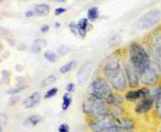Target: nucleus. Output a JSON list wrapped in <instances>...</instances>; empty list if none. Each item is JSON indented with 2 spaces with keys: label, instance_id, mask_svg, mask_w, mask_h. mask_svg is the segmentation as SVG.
Returning <instances> with one entry per match:
<instances>
[{
  "label": "nucleus",
  "instance_id": "nucleus-1",
  "mask_svg": "<svg viewBox=\"0 0 161 132\" xmlns=\"http://www.w3.org/2000/svg\"><path fill=\"white\" fill-rule=\"evenodd\" d=\"M126 54L140 76L153 63L152 56L146 44L141 41L136 40L129 43L126 47Z\"/></svg>",
  "mask_w": 161,
  "mask_h": 132
},
{
  "label": "nucleus",
  "instance_id": "nucleus-2",
  "mask_svg": "<svg viewBox=\"0 0 161 132\" xmlns=\"http://www.w3.org/2000/svg\"><path fill=\"white\" fill-rule=\"evenodd\" d=\"M82 112L87 118H96L110 113V107L105 100L87 95L82 102Z\"/></svg>",
  "mask_w": 161,
  "mask_h": 132
},
{
  "label": "nucleus",
  "instance_id": "nucleus-3",
  "mask_svg": "<svg viewBox=\"0 0 161 132\" xmlns=\"http://www.w3.org/2000/svg\"><path fill=\"white\" fill-rule=\"evenodd\" d=\"M144 43L148 48L153 61L157 64L161 73V24L150 30L145 37Z\"/></svg>",
  "mask_w": 161,
  "mask_h": 132
},
{
  "label": "nucleus",
  "instance_id": "nucleus-4",
  "mask_svg": "<svg viewBox=\"0 0 161 132\" xmlns=\"http://www.w3.org/2000/svg\"><path fill=\"white\" fill-rule=\"evenodd\" d=\"M125 53H126V48L118 47L116 48V51H114L108 56H106L99 67V75L104 77L108 74L112 73V72L123 69V60Z\"/></svg>",
  "mask_w": 161,
  "mask_h": 132
},
{
  "label": "nucleus",
  "instance_id": "nucleus-5",
  "mask_svg": "<svg viewBox=\"0 0 161 132\" xmlns=\"http://www.w3.org/2000/svg\"><path fill=\"white\" fill-rule=\"evenodd\" d=\"M112 91L113 90L108 85V81L101 75L96 76L87 86V95L98 98V99L105 100Z\"/></svg>",
  "mask_w": 161,
  "mask_h": 132
},
{
  "label": "nucleus",
  "instance_id": "nucleus-6",
  "mask_svg": "<svg viewBox=\"0 0 161 132\" xmlns=\"http://www.w3.org/2000/svg\"><path fill=\"white\" fill-rule=\"evenodd\" d=\"M87 127L92 132H105L116 126V118L110 113L96 118H87Z\"/></svg>",
  "mask_w": 161,
  "mask_h": 132
},
{
  "label": "nucleus",
  "instance_id": "nucleus-7",
  "mask_svg": "<svg viewBox=\"0 0 161 132\" xmlns=\"http://www.w3.org/2000/svg\"><path fill=\"white\" fill-rule=\"evenodd\" d=\"M161 24V11L152 9L140 16L136 20V26L141 30H152Z\"/></svg>",
  "mask_w": 161,
  "mask_h": 132
},
{
  "label": "nucleus",
  "instance_id": "nucleus-8",
  "mask_svg": "<svg viewBox=\"0 0 161 132\" xmlns=\"http://www.w3.org/2000/svg\"><path fill=\"white\" fill-rule=\"evenodd\" d=\"M104 79L108 81V85L111 86L113 91L125 94V92L129 89L128 82H127L126 75H125L124 69H120L115 72H112V73L104 76Z\"/></svg>",
  "mask_w": 161,
  "mask_h": 132
},
{
  "label": "nucleus",
  "instance_id": "nucleus-9",
  "mask_svg": "<svg viewBox=\"0 0 161 132\" xmlns=\"http://www.w3.org/2000/svg\"><path fill=\"white\" fill-rule=\"evenodd\" d=\"M123 69L125 72V75H126L127 82H128L129 89H136V88H139L141 86L139 73H137L136 70L134 69L133 64L131 63L129 58L127 57L126 53H125L124 60H123Z\"/></svg>",
  "mask_w": 161,
  "mask_h": 132
},
{
  "label": "nucleus",
  "instance_id": "nucleus-10",
  "mask_svg": "<svg viewBox=\"0 0 161 132\" xmlns=\"http://www.w3.org/2000/svg\"><path fill=\"white\" fill-rule=\"evenodd\" d=\"M140 82H141L142 86L146 87H153L161 82V73L154 61L140 76Z\"/></svg>",
  "mask_w": 161,
  "mask_h": 132
},
{
  "label": "nucleus",
  "instance_id": "nucleus-11",
  "mask_svg": "<svg viewBox=\"0 0 161 132\" xmlns=\"http://www.w3.org/2000/svg\"><path fill=\"white\" fill-rule=\"evenodd\" d=\"M125 99L127 102L136 103L139 100L143 99L145 97H148L149 95V87L146 86H140L136 89H128L125 92Z\"/></svg>",
  "mask_w": 161,
  "mask_h": 132
},
{
  "label": "nucleus",
  "instance_id": "nucleus-12",
  "mask_svg": "<svg viewBox=\"0 0 161 132\" xmlns=\"http://www.w3.org/2000/svg\"><path fill=\"white\" fill-rule=\"evenodd\" d=\"M155 108V100L150 97H145L139 100L133 107V112L136 115H145Z\"/></svg>",
  "mask_w": 161,
  "mask_h": 132
},
{
  "label": "nucleus",
  "instance_id": "nucleus-13",
  "mask_svg": "<svg viewBox=\"0 0 161 132\" xmlns=\"http://www.w3.org/2000/svg\"><path fill=\"white\" fill-rule=\"evenodd\" d=\"M116 127L120 129L121 131H132L136 130V123L133 117L125 115L123 117L116 118Z\"/></svg>",
  "mask_w": 161,
  "mask_h": 132
},
{
  "label": "nucleus",
  "instance_id": "nucleus-14",
  "mask_svg": "<svg viewBox=\"0 0 161 132\" xmlns=\"http://www.w3.org/2000/svg\"><path fill=\"white\" fill-rule=\"evenodd\" d=\"M92 30V23L88 20L87 17H82L77 20V35L82 39H85L87 33Z\"/></svg>",
  "mask_w": 161,
  "mask_h": 132
},
{
  "label": "nucleus",
  "instance_id": "nucleus-15",
  "mask_svg": "<svg viewBox=\"0 0 161 132\" xmlns=\"http://www.w3.org/2000/svg\"><path fill=\"white\" fill-rule=\"evenodd\" d=\"M106 103L108 104V107H123L126 102L125 99V95L120 94V92L112 91L108 97L105 99Z\"/></svg>",
  "mask_w": 161,
  "mask_h": 132
},
{
  "label": "nucleus",
  "instance_id": "nucleus-16",
  "mask_svg": "<svg viewBox=\"0 0 161 132\" xmlns=\"http://www.w3.org/2000/svg\"><path fill=\"white\" fill-rule=\"evenodd\" d=\"M41 100H42V96H41L40 91H33L23 101V107L24 108L36 107L38 104H40Z\"/></svg>",
  "mask_w": 161,
  "mask_h": 132
},
{
  "label": "nucleus",
  "instance_id": "nucleus-17",
  "mask_svg": "<svg viewBox=\"0 0 161 132\" xmlns=\"http://www.w3.org/2000/svg\"><path fill=\"white\" fill-rule=\"evenodd\" d=\"M92 63H93L92 61H88V63H85L82 67H80L79 72H77V74H76L77 82L83 83V82L86 81L88 77H89V75H90V68H92Z\"/></svg>",
  "mask_w": 161,
  "mask_h": 132
},
{
  "label": "nucleus",
  "instance_id": "nucleus-18",
  "mask_svg": "<svg viewBox=\"0 0 161 132\" xmlns=\"http://www.w3.org/2000/svg\"><path fill=\"white\" fill-rule=\"evenodd\" d=\"M33 11L36 12V15L39 17H43L50 14L51 12V7L47 3H37L33 6Z\"/></svg>",
  "mask_w": 161,
  "mask_h": 132
},
{
  "label": "nucleus",
  "instance_id": "nucleus-19",
  "mask_svg": "<svg viewBox=\"0 0 161 132\" xmlns=\"http://www.w3.org/2000/svg\"><path fill=\"white\" fill-rule=\"evenodd\" d=\"M46 45H47V41H46L45 39L37 38L32 42V44H31L30 50L33 54H38V53H40V52L42 51Z\"/></svg>",
  "mask_w": 161,
  "mask_h": 132
},
{
  "label": "nucleus",
  "instance_id": "nucleus-20",
  "mask_svg": "<svg viewBox=\"0 0 161 132\" xmlns=\"http://www.w3.org/2000/svg\"><path fill=\"white\" fill-rule=\"evenodd\" d=\"M43 120V118L41 117L40 115H37V114H32V115L28 116L27 118L24 120V125L25 127H36L38 126L39 124H41V121Z\"/></svg>",
  "mask_w": 161,
  "mask_h": 132
},
{
  "label": "nucleus",
  "instance_id": "nucleus-21",
  "mask_svg": "<svg viewBox=\"0 0 161 132\" xmlns=\"http://www.w3.org/2000/svg\"><path fill=\"white\" fill-rule=\"evenodd\" d=\"M87 19L90 23H95L99 19L100 17V12H99V8L96 6H92L90 8H88L87 10Z\"/></svg>",
  "mask_w": 161,
  "mask_h": 132
},
{
  "label": "nucleus",
  "instance_id": "nucleus-22",
  "mask_svg": "<svg viewBox=\"0 0 161 132\" xmlns=\"http://www.w3.org/2000/svg\"><path fill=\"white\" fill-rule=\"evenodd\" d=\"M72 96L69 92H64L62 95V102H61V110L62 111H68L69 107H71V103H72Z\"/></svg>",
  "mask_w": 161,
  "mask_h": 132
},
{
  "label": "nucleus",
  "instance_id": "nucleus-23",
  "mask_svg": "<svg viewBox=\"0 0 161 132\" xmlns=\"http://www.w3.org/2000/svg\"><path fill=\"white\" fill-rule=\"evenodd\" d=\"M56 82H57V76L54 75V74H50V75L45 76L42 81H41L40 86L41 88H47L52 86V85H54Z\"/></svg>",
  "mask_w": 161,
  "mask_h": 132
},
{
  "label": "nucleus",
  "instance_id": "nucleus-24",
  "mask_svg": "<svg viewBox=\"0 0 161 132\" xmlns=\"http://www.w3.org/2000/svg\"><path fill=\"white\" fill-rule=\"evenodd\" d=\"M43 57L45 60H47L48 63H55L58 61V54L52 50H47L44 52Z\"/></svg>",
  "mask_w": 161,
  "mask_h": 132
},
{
  "label": "nucleus",
  "instance_id": "nucleus-25",
  "mask_svg": "<svg viewBox=\"0 0 161 132\" xmlns=\"http://www.w3.org/2000/svg\"><path fill=\"white\" fill-rule=\"evenodd\" d=\"M26 88H27V85H26V84L16 85V86L11 87V88H9V89H7L6 94L9 95V96H17L19 94H20L22 91H24Z\"/></svg>",
  "mask_w": 161,
  "mask_h": 132
},
{
  "label": "nucleus",
  "instance_id": "nucleus-26",
  "mask_svg": "<svg viewBox=\"0 0 161 132\" xmlns=\"http://www.w3.org/2000/svg\"><path fill=\"white\" fill-rule=\"evenodd\" d=\"M110 114L115 118H119L126 115V111H125L124 105L123 107H110Z\"/></svg>",
  "mask_w": 161,
  "mask_h": 132
},
{
  "label": "nucleus",
  "instance_id": "nucleus-27",
  "mask_svg": "<svg viewBox=\"0 0 161 132\" xmlns=\"http://www.w3.org/2000/svg\"><path fill=\"white\" fill-rule=\"evenodd\" d=\"M75 63H76V60H70L67 63L62 64L60 68H59V73H60V74H67L68 72H70L72 69L74 68Z\"/></svg>",
  "mask_w": 161,
  "mask_h": 132
},
{
  "label": "nucleus",
  "instance_id": "nucleus-28",
  "mask_svg": "<svg viewBox=\"0 0 161 132\" xmlns=\"http://www.w3.org/2000/svg\"><path fill=\"white\" fill-rule=\"evenodd\" d=\"M0 79H1V84L4 86H8L11 83V73L8 70L2 69L1 73H0Z\"/></svg>",
  "mask_w": 161,
  "mask_h": 132
},
{
  "label": "nucleus",
  "instance_id": "nucleus-29",
  "mask_svg": "<svg viewBox=\"0 0 161 132\" xmlns=\"http://www.w3.org/2000/svg\"><path fill=\"white\" fill-rule=\"evenodd\" d=\"M58 87H55V86H53V87H51V88H48L47 90L45 91V94H44L43 96V99H52V98H54V97H56L57 94H58Z\"/></svg>",
  "mask_w": 161,
  "mask_h": 132
},
{
  "label": "nucleus",
  "instance_id": "nucleus-30",
  "mask_svg": "<svg viewBox=\"0 0 161 132\" xmlns=\"http://www.w3.org/2000/svg\"><path fill=\"white\" fill-rule=\"evenodd\" d=\"M70 51H71V48H70V46L67 45V44H61V45H59L58 47H57V54H58L59 56L67 55Z\"/></svg>",
  "mask_w": 161,
  "mask_h": 132
},
{
  "label": "nucleus",
  "instance_id": "nucleus-31",
  "mask_svg": "<svg viewBox=\"0 0 161 132\" xmlns=\"http://www.w3.org/2000/svg\"><path fill=\"white\" fill-rule=\"evenodd\" d=\"M68 28H69L70 32H71L72 35L79 36L77 35V22H75V20H71L68 25Z\"/></svg>",
  "mask_w": 161,
  "mask_h": 132
},
{
  "label": "nucleus",
  "instance_id": "nucleus-32",
  "mask_svg": "<svg viewBox=\"0 0 161 132\" xmlns=\"http://www.w3.org/2000/svg\"><path fill=\"white\" fill-rule=\"evenodd\" d=\"M0 131L1 132H3V126H6L7 125V123H8V116H7V114L6 113H3V112H1V116H0Z\"/></svg>",
  "mask_w": 161,
  "mask_h": 132
},
{
  "label": "nucleus",
  "instance_id": "nucleus-33",
  "mask_svg": "<svg viewBox=\"0 0 161 132\" xmlns=\"http://www.w3.org/2000/svg\"><path fill=\"white\" fill-rule=\"evenodd\" d=\"M20 101V98H19V96H11V98L9 99V105L10 107H15V105L17 104Z\"/></svg>",
  "mask_w": 161,
  "mask_h": 132
},
{
  "label": "nucleus",
  "instance_id": "nucleus-34",
  "mask_svg": "<svg viewBox=\"0 0 161 132\" xmlns=\"http://www.w3.org/2000/svg\"><path fill=\"white\" fill-rule=\"evenodd\" d=\"M57 131L58 132H70V126L67 123H62L58 126Z\"/></svg>",
  "mask_w": 161,
  "mask_h": 132
},
{
  "label": "nucleus",
  "instance_id": "nucleus-35",
  "mask_svg": "<svg viewBox=\"0 0 161 132\" xmlns=\"http://www.w3.org/2000/svg\"><path fill=\"white\" fill-rule=\"evenodd\" d=\"M51 29V26L48 24H43L40 26V28H39V31H40V33H42V35H45V33H47L48 31H50Z\"/></svg>",
  "mask_w": 161,
  "mask_h": 132
},
{
  "label": "nucleus",
  "instance_id": "nucleus-36",
  "mask_svg": "<svg viewBox=\"0 0 161 132\" xmlns=\"http://www.w3.org/2000/svg\"><path fill=\"white\" fill-rule=\"evenodd\" d=\"M67 12V9L64 7H58L55 9V11H54V14H55V16H60V15H62L64 13Z\"/></svg>",
  "mask_w": 161,
  "mask_h": 132
},
{
  "label": "nucleus",
  "instance_id": "nucleus-37",
  "mask_svg": "<svg viewBox=\"0 0 161 132\" xmlns=\"http://www.w3.org/2000/svg\"><path fill=\"white\" fill-rule=\"evenodd\" d=\"M66 92H69V94H71V92H74L75 90V84L74 83H68V84L66 85Z\"/></svg>",
  "mask_w": 161,
  "mask_h": 132
},
{
  "label": "nucleus",
  "instance_id": "nucleus-38",
  "mask_svg": "<svg viewBox=\"0 0 161 132\" xmlns=\"http://www.w3.org/2000/svg\"><path fill=\"white\" fill-rule=\"evenodd\" d=\"M33 16H36V12L33 11V9L27 10V11L25 12V17H27V19H30V17H33Z\"/></svg>",
  "mask_w": 161,
  "mask_h": 132
},
{
  "label": "nucleus",
  "instance_id": "nucleus-39",
  "mask_svg": "<svg viewBox=\"0 0 161 132\" xmlns=\"http://www.w3.org/2000/svg\"><path fill=\"white\" fill-rule=\"evenodd\" d=\"M7 41H8V43H9L11 46H15V45H16V41H15V39H13V38H7Z\"/></svg>",
  "mask_w": 161,
  "mask_h": 132
},
{
  "label": "nucleus",
  "instance_id": "nucleus-40",
  "mask_svg": "<svg viewBox=\"0 0 161 132\" xmlns=\"http://www.w3.org/2000/svg\"><path fill=\"white\" fill-rule=\"evenodd\" d=\"M17 50L19 51H25L26 48H27V46H26V44L25 43H19V46H17Z\"/></svg>",
  "mask_w": 161,
  "mask_h": 132
},
{
  "label": "nucleus",
  "instance_id": "nucleus-41",
  "mask_svg": "<svg viewBox=\"0 0 161 132\" xmlns=\"http://www.w3.org/2000/svg\"><path fill=\"white\" fill-rule=\"evenodd\" d=\"M15 70H16L17 72H22L23 70H24V67L22 66V64H16V66H15Z\"/></svg>",
  "mask_w": 161,
  "mask_h": 132
},
{
  "label": "nucleus",
  "instance_id": "nucleus-42",
  "mask_svg": "<svg viewBox=\"0 0 161 132\" xmlns=\"http://www.w3.org/2000/svg\"><path fill=\"white\" fill-rule=\"evenodd\" d=\"M54 26H55V28H56V29H59V28H60V23H59V22H56L55 23V25H54Z\"/></svg>",
  "mask_w": 161,
  "mask_h": 132
},
{
  "label": "nucleus",
  "instance_id": "nucleus-43",
  "mask_svg": "<svg viewBox=\"0 0 161 132\" xmlns=\"http://www.w3.org/2000/svg\"><path fill=\"white\" fill-rule=\"evenodd\" d=\"M54 1H57V2H66V0H54Z\"/></svg>",
  "mask_w": 161,
  "mask_h": 132
},
{
  "label": "nucleus",
  "instance_id": "nucleus-44",
  "mask_svg": "<svg viewBox=\"0 0 161 132\" xmlns=\"http://www.w3.org/2000/svg\"><path fill=\"white\" fill-rule=\"evenodd\" d=\"M121 132H136V130H132V131H121Z\"/></svg>",
  "mask_w": 161,
  "mask_h": 132
},
{
  "label": "nucleus",
  "instance_id": "nucleus-45",
  "mask_svg": "<svg viewBox=\"0 0 161 132\" xmlns=\"http://www.w3.org/2000/svg\"><path fill=\"white\" fill-rule=\"evenodd\" d=\"M157 132H161V129H159V130H158Z\"/></svg>",
  "mask_w": 161,
  "mask_h": 132
}]
</instances>
